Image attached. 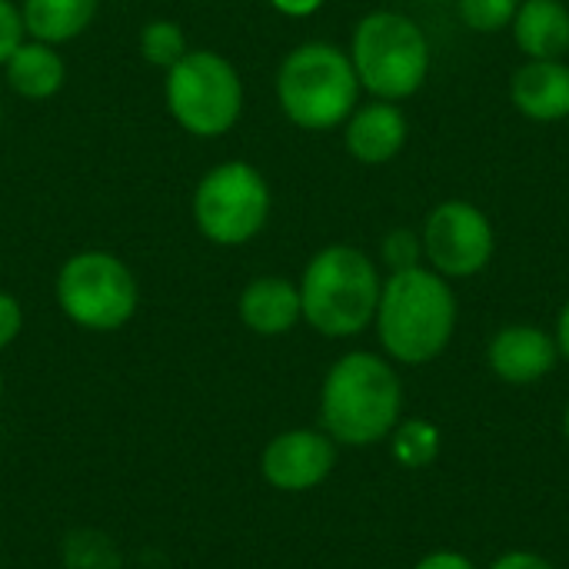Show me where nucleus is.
Returning <instances> with one entry per match:
<instances>
[{"label": "nucleus", "instance_id": "f257e3e1", "mask_svg": "<svg viewBox=\"0 0 569 569\" xmlns=\"http://www.w3.org/2000/svg\"><path fill=\"white\" fill-rule=\"evenodd\" d=\"M403 413V383L393 363L370 350L343 353L320 387V430L337 447L383 443Z\"/></svg>", "mask_w": 569, "mask_h": 569}, {"label": "nucleus", "instance_id": "f03ea898", "mask_svg": "<svg viewBox=\"0 0 569 569\" xmlns=\"http://www.w3.org/2000/svg\"><path fill=\"white\" fill-rule=\"evenodd\" d=\"M457 313L460 307L450 280L420 263L383 280L373 327L390 360L423 367L450 347Z\"/></svg>", "mask_w": 569, "mask_h": 569}, {"label": "nucleus", "instance_id": "7ed1b4c3", "mask_svg": "<svg viewBox=\"0 0 569 569\" xmlns=\"http://www.w3.org/2000/svg\"><path fill=\"white\" fill-rule=\"evenodd\" d=\"M297 287L303 320L320 337L347 340L373 323L383 277L360 247L330 243L310 257Z\"/></svg>", "mask_w": 569, "mask_h": 569}, {"label": "nucleus", "instance_id": "20e7f679", "mask_svg": "<svg viewBox=\"0 0 569 569\" xmlns=\"http://www.w3.org/2000/svg\"><path fill=\"white\" fill-rule=\"evenodd\" d=\"M360 90L350 53L323 40L293 47L277 70V100L283 117L313 133L347 123L360 103Z\"/></svg>", "mask_w": 569, "mask_h": 569}, {"label": "nucleus", "instance_id": "39448f33", "mask_svg": "<svg viewBox=\"0 0 569 569\" xmlns=\"http://www.w3.org/2000/svg\"><path fill=\"white\" fill-rule=\"evenodd\" d=\"M350 63L357 80L377 100L400 103L413 97L430 77V40L397 10H373L367 13L350 37Z\"/></svg>", "mask_w": 569, "mask_h": 569}, {"label": "nucleus", "instance_id": "423d86ee", "mask_svg": "<svg viewBox=\"0 0 569 569\" xmlns=\"http://www.w3.org/2000/svg\"><path fill=\"white\" fill-rule=\"evenodd\" d=\"M163 97L170 117L200 140L223 137L243 113V80L237 67L213 50H187L167 70Z\"/></svg>", "mask_w": 569, "mask_h": 569}, {"label": "nucleus", "instance_id": "0eeeda50", "mask_svg": "<svg viewBox=\"0 0 569 569\" xmlns=\"http://www.w3.org/2000/svg\"><path fill=\"white\" fill-rule=\"evenodd\" d=\"M57 303L70 323L90 333L127 327L140 307L133 270L107 250H80L63 260L53 283Z\"/></svg>", "mask_w": 569, "mask_h": 569}, {"label": "nucleus", "instance_id": "6e6552de", "mask_svg": "<svg viewBox=\"0 0 569 569\" xmlns=\"http://www.w3.org/2000/svg\"><path fill=\"white\" fill-rule=\"evenodd\" d=\"M270 183L247 160H227L203 173L193 190V220L217 247L250 243L270 220Z\"/></svg>", "mask_w": 569, "mask_h": 569}, {"label": "nucleus", "instance_id": "1a4fd4ad", "mask_svg": "<svg viewBox=\"0 0 569 569\" xmlns=\"http://www.w3.org/2000/svg\"><path fill=\"white\" fill-rule=\"evenodd\" d=\"M420 240L427 267L447 280H467L483 273L497 253V233L490 217L467 200H447L433 207Z\"/></svg>", "mask_w": 569, "mask_h": 569}, {"label": "nucleus", "instance_id": "9d476101", "mask_svg": "<svg viewBox=\"0 0 569 569\" xmlns=\"http://www.w3.org/2000/svg\"><path fill=\"white\" fill-rule=\"evenodd\" d=\"M337 467V443L323 430H283L260 453L263 480L280 493L317 490Z\"/></svg>", "mask_w": 569, "mask_h": 569}, {"label": "nucleus", "instance_id": "9b49d317", "mask_svg": "<svg viewBox=\"0 0 569 569\" xmlns=\"http://www.w3.org/2000/svg\"><path fill=\"white\" fill-rule=\"evenodd\" d=\"M557 360H560L557 340L533 323H510L497 330V337L487 347L490 370L510 387H530L550 377Z\"/></svg>", "mask_w": 569, "mask_h": 569}, {"label": "nucleus", "instance_id": "f8f14e48", "mask_svg": "<svg viewBox=\"0 0 569 569\" xmlns=\"http://www.w3.org/2000/svg\"><path fill=\"white\" fill-rule=\"evenodd\" d=\"M407 117L390 100H370L357 103V110L347 117L343 143L347 153L363 167H383L407 147Z\"/></svg>", "mask_w": 569, "mask_h": 569}, {"label": "nucleus", "instance_id": "ddd939ff", "mask_svg": "<svg viewBox=\"0 0 569 569\" xmlns=\"http://www.w3.org/2000/svg\"><path fill=\"white\" fill-rule=\"evenodd\" d=\"M513 107L537 120L557 123L569 117V67L563 60H527L510 77Z\"/></svg>", "mask_w": 569, "mask_h": 569}, {"label": "nucleus", "instance_id": "4468645a", "mask_svg": "<svg viewBox=\"0 0 569 569\" xmlns=\"http://www.w3.org/2000/svg\"><path fill=\"white\" fill-rule=\"evenodd\" d=\"M243 327L257 337H283L303 320L300 287L287 277H257L237 300Z\"/></svg>", "mask_w": 569, "mask_h": 569}, {"label": "nucleus", "instance_id": "2eb2a0df", "mask_svg": "<svg viewBox=\"0 0 569 569\" xmlns=\"http://www.w3.org/2000/svg\"><path fill=\"white\" fill-rule=\"evenodd\" d=\"M510 30L527 60H563L569 53L567 0H520Z\"/></svg>", "mask_w": 569, "mask_h": 569}, {"label": "nucleus", "instance_id": "dca6fc26", "mask_svg": "<svg viewBox=\"0 0 569 569\" xmlns=\"http://www.w3.org/2000/svg\"><path fill=\"white\" fill-rule=\"evenodd\" d=\"M3 73H7L10 90L23 100H47L60 93L67 80V67L60 53L50 43L30 40V37L10 53V60L3 63Z\"/></svg>", "mask_w": 569, "mask_h": 569}, {"label": "nucleus", "instance_id": "f3484780", "mask_svg": "<svg viewBox=\"0 0 569 569\" xmlns=\"http://www.w3.org/2000/svg\"><path fill=\"white\" fill-rule=\"evenodd\" d=\"M97 7L100 0H23L20 17L30 40L57 47L80 37L93 23Z\"/></svg>", "mask_w": 569, "mask_h": 569}, {"label": "nucleus", "instance_id": "a211bd4d", "mask_svg": "<svg viewBox=\"0 0 569 569\" xmlns=\"http://www.w3.org/2000/svg\"><path fill=\"white\" fill-rule=\"evenodd\" d=\"M387 440H390L393 460H397L400 467H407V470H423V467H430V463L440 457V447H443L440 430H437L430 420H423V417L400 420Z\"/></svg>", "mask_w": 569, "mask_h": 569}, {"label": "nucleus", "instance_id": "6ab92c4d", "mask_svg": "<svg viewBox=\"0 0 569 569\" xmlns=\"http://www.w3.org/2000/svg\"><path fill=\"white\" fill-rule=\"evenodd\" d=\"M187 33L180 30L177 20H150L143 23L140 30V53L150 67H160V70H170L183 53H187Z\"/></svg>", "mask_w": 569, "mask_h": 569}, {"label": "nucleus", "instance_id": "aec40b11", "mask_svg": "<svg viewBox=\"0 0 569 569\" xmlns=\"http://www.w3.org/2000/svg\"><path fill=\"white\" fill-rule=\"evenodd\" d=\"M520 0H457L460 20L477 33H500L513 23Z\"/></svg>", "mask_w": 569, "mask_h": 569}, {"label": "nucleus", "instance_id": "412c9836", "mask_svg": "<svg viewBox=\"0 0 569 569\" xmlns=\"http://www.w3.org/2000/svg\"><path fill=\"white\" fill-rule=\"evenodd\" d=\"M67 567L70 569H120L117 550L97 533H73L67 540Z\"/></svg>", "mask_w": 569, "mask_h": 569}, {"label": "nucleus", "instance_id": "4be33fe9", "mask_svg": "<svg viewBox=\"0 0 569 569\" xmlns=\"http://www.w3.org/2000/svg\"><path fill=\"white\" fill-rule=\"evenodd\" d=\"M380 257L387 263L390 273H400V270H410V267H420L423 260V240L413 233V230H390L383 237V247H380Z\"/></svg>", "mask_w": 569, "mask_h": 569}, {"label": "nucleus", "instance_id": "5701e85b", "mask_svg": "<svg viewBox=\"0 0 569 569\" xmlns=\"http://www.w3.org/2000/svg\"><path fill=\"white\" fill-rule=\"evenodd\" d=\"M27 40L20 7L13 0H0V67L10 60V53Z\"/></svg>", "mask_w": 569, "mask_h": 569}, {"label": "nucleus", "instance_id": "b1692460", "mask_svg": "<svg viewBox=\"0 0 569 569\" xmlns=\"http://www.w3.org/2000/svg\"><path fill=\"white\" fill-rule=\"evenodd\" d=\"M23 330V307L13 293L0 290V353L20 337Z\"/></svg>", "mask_w": 569, "mask_h": 569}, {"label": "nucleus", "instance_id": "393cba45", "mask_svg": "<svg viewBox=\"0 0 569 569\" xmlns=\"http://www.w3.org/2000/svg\"><path fill=\"white\" fill-rule=\"evenodd\" d=\"M490 569H557L547 557H540V553H530V550H510V553H503L500 560H493V567Z\"/></svg>", "mask_w": 569, "mask_h": 569}, {"label": "nucleus", "instance_id": "a878e982", "mask_svg": "<svg viewBox=\"0 0 569 569\" xmlns=\"http://www.w3.org/2000/svg\"><path fill=\"white\" fill-rule=\"evenodd\" d=\"M413 569H477L473 560H467L463 553H457V550H440V553H430V557H423L420 563Z\"/></svg>", "mask_w": 569, "mask_h": 569}, {"label": "nucleus", "instance_id": "bb28decb", "mask_svg": "<svg viewBox=\"0 0 569 569\" xmlns=\"http://www.w3.org/2000/svg\"><path fill=\"white\" fill-rule=\"evenodd\" d=\"M327 0H270L273 10H280L283 17H313Z\"/></svg>", "mask_w": 569, "mask_h": 569}, {"label": "nucleus", "instance_id": "cd10ccee", "mask_svg": "<svg viewBox=\"0 0 569 569\" xmlns=\"http://www.w3.org/2000/svg\"><path fill=\"white\" fill-rule=\"evenodd\" d=\"M553 340H557V350H560V357H567L569 360V300L563 303L560 317H557V333H553Z\"/></svg>", "mask_w": 569, "mask_h": 569}, {"label": "nucleus", "instance_id": "c85d7f7f", "mask_svg": "<svg viewBox=\"0 0 569 569\" xmlns=\"http://www.w3.org/2000/svg\"><path fill=\"white\" fill-rule=\"evenodd\" d=\"M563 433H567V440H569V403H567V413H563Z\"/></svg>", "mask_w": 569, "mask_h": 569}, {"label": "nucleus", "instance_id": "c756f323", "mask_svg": "<svg viewBox=\"0 0 569 569\" xmlns=\"http://www.w3.org/2000/svg\"><path fill=\"white\" fill-rule=\"evenodd\" d=\"M0 400H3V373H0Z\"/></svg>", "mask_w": 569, "mask_h": 569}, {"label": "nucleus", "instance_id": "7c9ffc66", "mask_svg": "<svg viewBox=\"0 0 569 569\" xmlns=\"http://www.w3.org/2000/svg\"><path fill=\"white\" fill-rule=\"evenodd\" d=\"M430 3H443V0H430Z\"/></svg>", "mask_w": 569, "mask_h": 569}, {"label": "nucleus", "instance_id": "2f4dec72", "mask_svg": "<svg viewBox=\"0 0 569 569\" xmlns=\"http://www.w3.org/2000/svg\"><path fill=\"white\" fill-rule=\"evenodd\" d=\"M0 120H3V107H0Z\"/></svg>", "mask_w": 569, "mask_h": 569}]
</instances>
